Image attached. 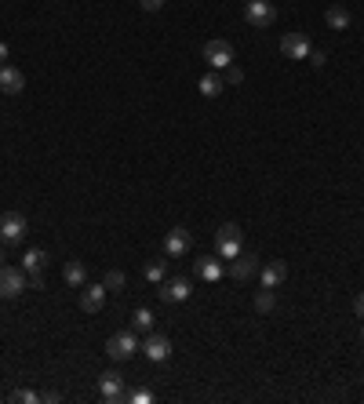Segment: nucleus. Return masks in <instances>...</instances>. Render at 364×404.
Here are the masks:
<instances>
[{"label": "nucleus", "instance_id": "3", "mask_svg": "<svg viewBox=\"0 0 364 404\" xmlns=\"http://www.w3.org/2000/svg\"><path fill=\"white\" fill-rule=\"evenodd\" d=\"M240 237H245V233H240V226L237 223H223L219 226V233H215V252H219V259H237L240 255Z\"/></svg>", "mask_w": 364, "mask_h": 404}, {"label": "nucleus", "instance_id": "11", "mask_svg": "<svg viewBox=\"0 0 364 404\" xmlns=\"http://www.w3.org/2000/svg\"><path fill=\"white\" fill-rule=\"evenodd\" d=\"M193 273L200 277V281L215 285L219 277H226V266H223V259H219V255H215V259H211V255H200V259L193 262Z\"/></svg>", "mask_w": 364, "mask_h": 404}, {"label": "nucleus", "instance_id": "32", "mask_svg": "<svg viewBox=\"0 0 364 404\" xmlns=\"http://www.w3.org/2000/svg\"><path fill=\"white\" fill-rule=\"evenodd\" d=\"M41 400H51V404H55V400H63V393H55V390H48V393H41Z\"/></svg>", "mask_w": 364, "mask_h": 404}, {"label": "nucleus", "instance_id": "13", "mask_svg": "<svg viewBox=\"0 0 364 404\" xmlns=\"http://www.w3.org/2000/svg\"><path fill=\"white\" fill-rule=\"evenodd\" d=\"M281 55L284 58H310V37L306 33H284L281 37Z\"/></svg>", "mask_w": 364, "mask_h": 404}, {"label": "nucleus", "instance_id": "25", "mask_svg": "<svg viewBox=\"0 0 364 404\" xmlns=\"http://www.w3.org/2000/svg\"><path fill=\"white\" fill-rule=\"evenodd\" d=\"M8 400H11V404H37L41 393H33V390H15V393H8Z\"/></svg>", "mask_w": 364, "mask_h": 404}, {"label": "nucleus", "instance_id": "14", "mask_svg": "<svg viewBox=\"0 0 364 404\" xmlns=\"http://www.w3.org/2000/svg\"><path fill=\"white\" fill-rule=\"evenodd\" d=\"M106 306V285H84L80 288V309L84 314H99Z\"/></svg>", "mask_w": 364, "mask_h": 404}, {"label": "nucleus", "instance_id": "22", "mask_svg": "<svg viewBox=\"0 0 364 404\" xmlns=\"http://www.w3.org/2000/svg\"><path fill=\"white\" fill-rule=\"evenodd\" d=\"M132 328H135V331H142V335H149V331H154V314H149L146 306H142V309H135V317H132Z\"/></svg>", "mask_w": 364, "mask_h": 404}, {"label": "nucleus", "instance_id": "21", "mask_svg": "<svg viewBox=\"0 0 364 404\" xmlns=\"http://www.w3.org/2000/svg\"><path fill=\"white\" fill-rule=\"evenodd\" d=\"M142 277H146L149 285H161L164 277H168V262H164V259H149V262L142 266Z\"/></svg>", "mask_w": 364, "mask_h": 404}, {"label": "nucleus", "instance_id": "18", "mask_svg": "<svg viewBox=\"0 0 364 404\" xmlns=\"http://www.w3.org/2000/svg\"><path fill=\"white\" fill-rule=\"evenodd\" d=\"M44 266H48V252H44V248H29V252L22 255L26 277H29V273H44Z\"/></svg>", "mask_w": 364, "mask_h": 404}, {"label": "nucleus", "instance_id": "12", "mask_svg": "<svg viewBox=\"0 0 364 404\" xmlns=\"http://www.w3.org/2000/svg\"><path fill=\"white\" fill-rule=\"evenodd\" d=\"M190 292H193V288H190L186 277H171V281L164 277V281H161V299H164V302H186Z\"/></svg>", "mask_w": 364, "mask_h": 404}, {"label": "nucleus", "instance_id": "31", "mask_svg": "<svg viewBox=\"0 0 364 404\" xmlns=\"http://www.w3.org/2000/svg\"><path fill=\"white\" fill-rule=\"evenodd\" d=\"M353 309H357V321H364V292L353 299Z\"/></svg>", "mask_w": 364, "mask_h": 404}, {"label": "nucleus", "instance_id": "16", "mask_svg": "<svg viewBox=\"0 0 364 404\" xmlns=\"http://www.w3.org/2000/svg\"><path fill=\"white\" fill-rule=\"evenodd\" d=\"M22 87H26V77L4 62V66H0V91H4V95H18Z\"/></svg>", "mask_w": 364, "mask_h": 404}, {"label": "nucleus", "instance_id": "33", "mask_svg": "<svg viewBox=\"0 0 364 404\" xmlns=\"http://www.w3.org/2000/svg\"><path fill=\"white\" fill-rule=\"evenodd\" d=\"M4 62H8V44L0 41V66H4Z\"/></svg>", "mask_w": 364, "mask_h": 404}, {"label": "nucleus", "instance_id": "36", "mask_svg": "<svg viewBox=\"0 0 364 404\" xmlns=\"http://www.w3.org/2000/svg\"><path fill=\"white\" fill-rule=\"evenodd\" d=\"M245 4H248V0H245Z\"/></svg>", "mask_w": 364, "mask_h": 404}, {"label": "nucleus", "instance_id": "20", "mask_svg": "<svg viewBox=\"0 0 364 404\" xmlns=\"http://www.w3.org/2000/svg\"><path fill=\"white\" fill-rule=\"evenodd\" d=\"M200 95L204 99H215V95H223V87H226V80L219 77V73H208V77H200Z\"/></svg>", "mask_w": 364, "mask_h": 404}, {"label": "nucleus", "instance_id": "29", "mask_svg": "<svg viewBox=\"0 0 364 404\" xmlns=\"http://www.w3.org/2000/svg\"><path fill=\"white\" fill-rule=\"evenodd\" d=\"M139 8H142V11H161L164 0H139Z\"/></svg>", "mask_w": 364, "mask_h": 404}, {"label": "nucleus", "instance_id": "10", "mask_svg": "<svg viewBox=\"0 0 364 404\" xmlns=\"http://www.w3.org/2000/svg\"><path fill=\"white\" fill-rule=\"evenodd\" d=\"M190 244H193V237H190V230H182V226H175L168 237H164V255L168 259H182L190 252Z\"/></svg>", "mask_w": 364, "mask_h": 404}, {"label": "nucleus", "instance_id": "9", "mask_svg": "<svg viewBox=\"0 0 364 404\" xmlns=\"http://www.w3.org/2000/svg\"><path fill=\"white\" fill-rule=\"evenodd\" d=\"M259 266H262V262H259L252 252H240L237 259L226 262V277H233V281H248V277L259 273Z\"/></svg>", "mask_w": 364, "mask_h": 404}, {"label": "nucleus", "instance_id": "35", "mask_svg": "<svg viewBox=\"0 0 364 404\" xmlns=\"http://www.w3.org/2000/svg\"><path fill=\"white\" fill-rule=\"evenodd\" d=\"M360 343H364V328H360Z\"/></svg>", "mask_w": 364, "mask_h": 404}, {"label": "nucleus", "instance_id": "7", "mask_svg": "<svg viewBox=\"0 0 364 404\" xmlns=\"http://www.w3.org/2000/svg\"><path fill=\"white\" fill-rule=\"evenodd\" d=\"M26 270H15V266H0V295L4 299H18L26 292Z\"/></svg>", "mask_w": 364, "mask_h": 404}, {"label": "nucleus", "instance_id": "27", "mask_svg": "<svg viewBox=\"0 0 364 404\" xmlns=\"http://www.w3.org/2000/svg\"><path fill=\"white\" fill-rule=\"evenodd\" d=\"M128 400H135V404H149V400H154V393H149V390H132Z\"/></svg>", "mask_w": 364, "mask_h": 404}, {"label": "nucleus", "instance_id": "2", "mask_svg": "<svg viewBox=\"0 0 364 404\" xmlns=\"http://www.w3.org/2000/svg\"><path fill=\"white\" fill-rule=\"evenodd\" d=\"M29 233V223L22 211H4L0 215V244H22Z\"/></svg>", "mask_w": 364, "mask_h": 404}, {"label": "nucleus", "instance_id": "15", "mask_svg": "<svg viewBox=\"0 0 364 404\" xmlns=\"http://www.w3.org/2000/svg\"><path fill=\"white\" fill-rule=\"evenodd\" d=\"M259 281H262V288H281V285L288 281V266H284L281 259L259 266Z\"/></svg>", "mask_w": 364, "mask_h": 404}, {"label": "nucleus", "instance_id": "19", "mask_svg": "<svg viewBox=\"0 0 364 404\" xmlns=\"http://www.w3.org/2000/svg\"><path fill=\"white\" fill-rule=\"evenodd\" d=\"M63 281H66L70 288H84V281H87V270H84V262H80V259H70V262H66V270H63Z\"/></svg>", "mask_w": 364, "mask_h": 404}, {"label": "nucleus", "instance_id": "28", "mask_svg": "<svg viewBox=\"0 0 364 404\" xmlns=\"http://www.w3.org/2000/svg\"><path fill=\"white\" fill-rule=\"evenodd\" d=\"M26 285L33 288V292H44V273H29V277H26Z\"/></svg>", "mask_w": 364, "mask_h": 404}, {"label": "nucleus", "instance_id": "30", "mask_svg": "<svg viewBox=\"0 0 364 404\" xmlns=\"http://www.w3.org/2000/svg\"><path fill=\"white\" fill-rule=\"evenodd\" d=\"M310 62H314V66L321 70V66H324V62H328V55H324V51H314V48H310Z\"/></svg>", "mask_w": 364, "mask_h": 404}, {"label": "nucleus", "instance_id": "26", "mask_svg": "<svg viewBox=\"0 0 364 404\" xmlns=\"http://www.w3.org/2000/svg\"><path fill=\"white\" fill-rule=\"evenodd\" d=\"M223 80H226V84H240V80H245V70L233 62V66H226V77H223Z\"/></svg>", "mask_w": 364, "mask_h": 404}, {"label": "nucleus", "instance_id": "4", "mask_svg": "<svg viewBox=\"0 0 364 404\" xmlns=\"http://www.w3.org/2000/svg\"><path fill=\"white\" fill-rule=\"evenodd\" d=\"M245 22L252 29H269L273 22H277V8H273L269 0H248L245 4Z\"/></svg>", "mask_w": 364, "mask_h": 404}, {"label": "nucleus", "instance_id": "6", "mask_svg": "<svg viewBox=\"0 0 364 404\" xmlns=\"http://www.w3.org/2000/svg\"><path fill=\"white\" fill-rule=\"evenodd\" d=\"M204 62L211 70H226V66H233V44L230 41H208L204 44Z\"/></svg>", "mask_w": 364, "mask_h": 404}, {"label": "nucleus", "instance_id": "1", "mask_svg": "<svg viewBox=\"0 0 364 404\" xmlns=\"http://www.w3.org/2000/svg\"><path fill=\"white\" fill-rule=\"evenodd\" d=\"M139 339H135V331H117V335H109L106 339V357L109 361H132L135 354H139Z\"/></svg>", "mask_w": 364, "mask_h": 404}, {"label": "nucleus", "instance_id": "23", "mask_svg": "<svg viewBox=\"0 0 364 404\" xmlns=\"http://www.w3.org/2000/svg\"><path fill=\"white\" fill-rule=\"evenodd\" d=\"M102 285H106V292H124V285H128V277L120 273V270H109Z\"/></svg>", "mask_w": 364, "mask_h": 404}, {"label": "nucleus", "instance_id": "34", "mask_svg": "<svg viewBox=\"0 0 364 404\" xmlns=\"http://www.w3.org/2000/svg\"><path fill=\"white\" fill-rule=\"evenodd\" d=\"M0 266H4V248H0Z\"/></svg>", "mask_w": 364, "mask_h": 404}, {"label": "nucleus", "instance_id": "8", "mask_svg": "<svg viewBox=\"0 0 364 404\" xmlns=\"http://www.w3.org/2000/svg\"><path fill=\"white\" fill-rule=\"evenodd\" d=\"M139 350L146 354V361L164 364V361L171 357V339H168V335H157V331H149V335H146V343H142Z\"/></svg>", "mask_w": 364, "mask_h": 404}, {"label": "nucleus", "instance_id": "17", "mask_svg": "<svg viewBox=\"0 0 364 404\" xmlns=\"http://www.w3.org/2000/svg\"><path fill=\"white\" fill-rule=\"evenodd\" d=\"M324 22H328V29H350L353 15H350V8H343V4H331V8L324 11Z\"/></svg>", "mask_w": 364, "mask_h": 404}, {"label": "nucleus", "instance_id": "5", "mask_svg": "<svg viewBox=\"0 0 364 404\" xmlns=\"http://www.w3.org/2000/svg\"><path fill=\"white\" fill-rule=\"evenodd\" d=\"M99 393H102V400L106 404H120V400H128V386H124V376L120 371H102L99 376Z\"/></svg>", "mask_w": 364, "mask_h": 404}, {"label": "nucleus", "instance_id": "24", "mask_svg": "<svg viewBox=\"0 0 364 404\" xmlns=\"http://www.w3.org/2000/svg\"><path fill=\"white\" fill-rule=\"evenodd\" d=\"M273 306H277V299H273V288H262V292L255 295V309H259V314H269Z\"/></svg>", "mask_w": 364, "mask_h": 404}]
</instances>
